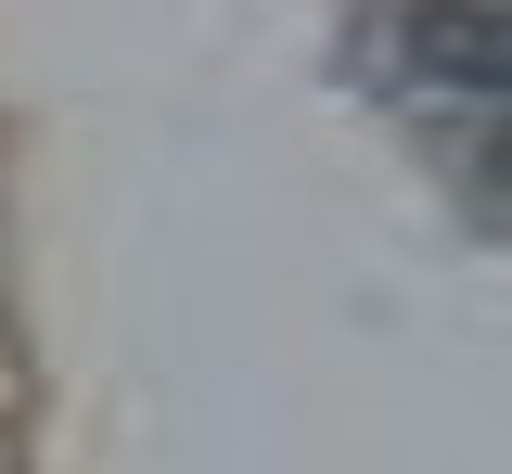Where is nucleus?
Segmentation results:
<instances>
[{
  "label": "nucleus",
  "mask_w": 512,
  "mask_h": 474,
  "mask_svg": "<svg viewBox=\"0 0 512 474\" xmlns=\"http://www.w3.org/2000/svg\"><path fill=\"white\" fill-rule=\"evenodd\" d=\"M397 65L461 90V103H487V90H500V13H487V0H410V13H397Z\"/></svg>",
  "instance_id": "f257e3e1"
}]
</instances>
